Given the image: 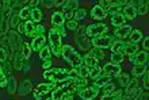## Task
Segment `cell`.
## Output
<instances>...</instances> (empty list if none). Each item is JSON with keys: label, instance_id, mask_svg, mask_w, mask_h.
I'll return each instance as SVG.
<instances>
[{"label": "cell", "instance_id": "cell-1", "mask_svg": "<svg viewBox=\"0 0 149 100\" xmlns=\"http://www.w3.org/2000/svg\"><path fill=\"white\" fill-rule=\"evenodd\" d=\"M61 57L65 60L67 62H69L72 65V68H77V66L83 65V58L71 46V45H65L63 46V54H61Z\"/></svg>", "mask_w": 149, "mask_h": 100}, {"label": "cell", "instance_id": "cell-2", "mask_svg": "<svg viewBox=\"0 0 149 100\" xmlns=\"http://www.w3.org/2000/svg\"><path fill=\"white\" fill-rule=\"evenodd\" d=\"M43 78H47L52 83H58L71 78L69 77V70L64 69V68H53V69L43 70Z\"/></svg>", "mask_w": 149, "mask_h": 100}, {"label": "cell", "instance_id": "cell-3", "mask_svg": "<svg viewBox=\"0 0 149 100\" xmlns=\"http://www.w3.org/2000/svg\"><path fill=\"white\" fill-rule=\"evenodd\" d=\"M86 30H87V26H80V24H79V27L74 30V33H76L74 41H76L77 46L81 50H87L88 47H90V43H91L90 41H88V37H87V34H86Z\"/></svg>", "mask_w": 149, "mask_h": 100}, {"label": "cell", "instance_id": "cell-4", "mask_svg": "<svg viewBox=\"0 0 149 100\" xmlns=\"http://www.w3.org/2000/svg\"><path fill=\"white\" fill-rule=\"evenodd\" d=\"M114 41H117L115 37L111 35H100V37H95L91 39V45L94 47H99V49H107L113 45Z\"/></svg>", "mask_w": 149, "mask_h": 100}, {"label": "cell", "instance_id": "cell-5", "mask_svg": "<svg viewBox=\"0 0 149 100\" xmlns=\"http://www.w3.org/2000/svg\"><path fill=\"white\" fill-rule=\"evenodd\" d=\"M109 31V26H106L104 23H96V24H90L87 26L86 34L87 37H91V38H95V37H100L104 33Z\"/></svg>", "mask_w": 149, "mask_h": 100}, {"label": "cell", "instance_id": "cell-6", "mask_svg": "<svg viewBox=\"0 0 149 100\" xmlns=\"http://www.w3.org/2000/svg\"><path fill=\"white\" fill-rule=\"evenodd\" d=\"M76 10H79V1L77 0H68L64 1L63 4V11H64V18L65 19H73V14Z\"/></svg>", "mask_w": 149, "mask_h": 100}, {"label": "cell", "instance_id": "cell-7", "mask_svg": "<svg viewBox=\"0 0 149 100\" xmlns=\"http://www.w3.org/2000/svg\"><path fill=\"white\" fill-rule=\"evenodd\" d=\"M129 61L132 62V64H134V66L146 65V61H148V53H146V51H137L136 54L130 56Z\"/></svg>", "mask_w": 149, "mask_h": 100}, {"label": "cell", "instance_id": "cell-8", "mask_svg": "<svg viewBox=\"0 0 149 100\" xmlns=\"http://www.w3.org/2000/svg\"><path fill=\"white\" fill-rule=\"evenodd\" d=\"M103 74H107L109 77H118L122 73V68L121 65H114V64H106L102 68Z\"/></svg>", "mask_w": 149, "mask_h": 100}, {"label": "cell", "instance_id": "cell-9", "mask_svg": "<svg viewBox=\"0 0 149 100\" xmlns=\"http://www.w3.org/2000/svg\"><path fill=\"white\" fill-rule=\"evenodd\" d=\"M132 31H133V27L130 26V24H123V26L117 27V28H115L114 35H115V38L117 39H123V38L130 37Z\"/></svg>", "mask_w": 149, "mask_h": 100}, {"label": "cell", "instance_id": "cell-10", "mask_svg": "<svg viewBox=\"0 0 149 100\" xmlns=\"http://www.w3.org/2000/svg\"><path fill=\"white\" fill-rule=\"evenodd\" d=\"M99 93V89L98 88H94V87H88V88H84L79 92V96L81 97L83 100H94L95 97L98 96Z\"/></svg>", "mask_w": 149, "mask_h": 100}, {"label": "cell", "instance_id": "cell-11", "mask_svg": "<svg viewBox=\"0 0 149 100\" xmlns=\"http://www.w3.org/2000/svg\"><path fill=\"white\" fill-rule=\"evenodd\" d=\"M129 6L136 8V12H137V15H145L146 12H148V1L146 0H142V1H127Z\"/></svg>", "mask_w": 149, "mask_h": 100}, {"label": "cell", "instance_id": "cell-12", "mask_svg": "<svg viewBox=\"0 0 149 100\" xmlns=\"http://www.w3.org/2000/svg\"><path fill=\"white\" fill-rule=\"evenodd\" d=\"M106 16H107V12L104 11L102 7H99L98 4L92 7V10H91V19H94V20H103Z\"/></svg>", "mask_w": 149, "mask_h": 100}, {"label": "cell", "instance_id": "cell-13", "mask_svg": "<svg viewBox=\"0 0 149 100\" xmlns=\"http://www.w3.org/2000/svg\"><path fill=\"white\" fill-rule=\"evenodd\" d=\"M46 45V37L45 35H41V37H37V38H33V42L30 45L31 47V51H41L43 49V46Z\"/></svg>", "mask_w": 149, "mask_h": 100}, {"label": "cell", "instance_id": "cell-14", "mask_svg": "<svg viewBox=\"0 0 149 100\" xmlns=\"http://www.w3.org/2000/svg\"><path fill=\"white\" fill-rule=\"evenodd\" d=\"M49 42H50L52 49H56V47L61 46V37L56 33L54 28H50V30H49Z\"/></svg>", "mask_w": 149, "mask_h": 100}, {"label": "cell", "instance_id": "cell-15", "mask_svg": "<svg viewBox=\"0 0 149 100\" xmlns=\"http://www.w3.org/2000/svg\"><path fill=\"white\" fill-rule=\"evenodd\" d=\"M33 91V84L30 80H23L22 81V84L19 85V88H18V91L16 92L19 93L20 96H26L27 93H30Z\"/></svg>", "mask_w": 149, "mask_h": 100}, {"label": "cell", "instance_id": "cell-16", "mask_svg": "<svg viewBox=\"0 0 149 100\" xmlns=\"http://www.w3.org/2000/svg\"><path fill=\"white\" fill-rule=\"evenodd\" d=\"M73 91H77L80 92L81 89H84L87 87V78H81V77H77V78H73L71 83Z\"/></svg>", "mask_w": 149, "mask_h": 100}, {"label": "cell", "instance_id": "cell-17", "mask_svg": "<svg viewBox=\"0 0 149 100\" xmlns=\"http://www.w3.org/2000/svg\"><path fill=\"white\" fill-rule=\"evenodd\" d=\"M125 46H126V42H123L122 39H117V41H114L113 42V45L110 46V49H111L113 53L123 54V51H125Z\"/></svg>", "mask_w": 149, "mask_h": 100}, {"label": "cell", "instance_id": "cell-18", "mask_svg": "<svg viewBox=\"0 0 149 100\" xmlns=\"http://www.w3.org/2000/svg\"><path fill=\"white\" fill-rule=\"evenodd\" d=\"M50 22L53 26H63L64 22H65V18H64V14L63 12H54L52 14V18H50Z\"/></svg>", "mask_w": 149, "mask_h": 100}, {"label": "cell", "instance_id": "cell-19", "mask_svg": "<svg viewBox=\"0 0 149 100\" xmlns=\"http://www.w3.org/2000/svg\"><path fill=\"white\" fill-rule=\"evenodd\" d=\"M6 89H7V92L10 95H12V93H15L18 91V84H16V80L14 76L7 77V87H6Z\"/></svg>", "mask_w": 149, "mask_h": 100}, {"label": "cell", "instance_id": "cell-20", "mask_svg": "<svg viewBox=\"0 0 149 100\" xmlns=\"http://www.w3.org/2000/svg\"><path fill=\"white\" fill-rule=\"evenodd\" d=\"M54 89V83H42V84H39L38 87H37L36 91H38L39 93H42V95H45V93H49L52 92Z\"/></svg>", "mask_w": 149, "mask_h": 100}, {"label": "cell", "instance_id": "cell-21", "mask_svg": "<svg viewBox=\"0 0 149 100\" xmlns=\"http://www.w3.org/2000/svg\"><path fill=\"white\" fill-rule=\"evenodd\" d=\"M123 16H125V19H129V20H134L136 19V16H137V12H136V8L132 7V6H125L123 8Z\"/></svg>", "mask_w": 149, "mask_h": 100}, {"label": "cell", "instance_id": "cell-22", "mask_svg": "<svg viewBox=\"0 0 149 100\" xmlns=\"http://www.w3.org/2000/svg\"><path fill=\"white\" fill-rule=\"evenodd\" d=\"M138 88V80L137 78H130L129 84L126 85V96H130V95H133L134 92H136V89Z\"/></svg>", "mask_w": 149, "mask_h": 100}, {"label": "cell", "instance_id": "cell-23", "mask_svg": "<svg viewBox=\"0 0 149 100\" xmlns=\"http://www.w3.org/2000/svg\"><path fill=\"white\" fill-rule=\"evenodd\" d=\"M125 20H126L125 16H123V14H121V12L111 16V24L115 26V28H117V27L123 26V24H125Z\"/></svg>", "mask_w": 149, "mask_h": 100}, {"label": "cell", "instance_id": "cell-24", "mask_svg": "<svg viewBox=\"0 0 149 100\" xmlns=\"http://www.w3.org/2000/svg\"><path fill=\"white\" fill-rule=\"evenodd\" d=\"M111 81V77H109L107 74H100V76L95 80V84H94V88H102L104 84H107V83H110Z\"/></svg>", "mask_w": 149, "mask_h": 100}, {"label": "cell", "instance_id": "cell-25", "mask_svg": "<svg viewBox=\"0 0 149 100\" xmlns=\"http://www.w3.org/2000/svg\"><path fill=\"white\" fill-rule=\"evenodd\" d=\"M83 62H84V66H87L88 69L94 68V66H98V60L94 57H91V56H88V54L83 58Z\"/></svg>", "mask_w": 149, "mask_h": 100}, {"label": "cell", "instance_id": "cell-26", "mask_svg": "<svg viewBox=\"0 0 149 100\" xmlns=\"http://www.w3.org/2000/svg\"><path fill=\"white\" fill-rule=\"evenodd\" d=\"M30 18H31V20L34 23H38V22L42 20L43 14L41 10H38V8H31V15H30Z\"/></svg>", "mask_w": 149, "mask_h": 100}, {"label": "cell", "instance_id": "cell-27", "mask_svg": "<svg viewBox=\"0 0 149 100\" xmlns=\"http://www.w3.org/2000/svg\"><path fill=\"white\" fill-rule=\"evenodd\" d=\"M122 97V91H114L111 93H107V95H103V97L100 100H121Z\"/></svg>", "mask_w": 149, "mask_h": 100}, {"label": "cell", "instance_id": "cell-28", "mask_svg": "<svg viewBox=\"0 0 149 100\" xmlns=\"http://www.w3.org/2000/svg\"><path fill=\"white\" fill-rule=\"evenodd\" d=\"M142 37H144V34H142L141 30H133L129 38H130V42L132 43H137L142 39Z\"/></svg>", "mask_w": 149, "mask_h": 100}, {"label": "cell", "instance_id": "cell-29", "mask_svg": "<svg viewBox=\"0 0 149 100\" xmlns=\"http://www.w3.org/2000/svg\"><path fill=\"white\" fill-rule=\"evenodd\" d=\"M138 51V46L137 43H132V42H127L125 46V51L123 53H126L127 56H133V54H136Z\"/></svg>", "mask_w": 149, "mask_h": 100}, {"label": "cell", "instance_id": "cell-30", "mask_svg": "<svg viewBox=\"0 0 149 100\" xmlns=\"http://www.w3.org/2000/svg\"><path fill=\"white\" fill-rule=\"evenodd\" d=\"M88 56H91V57L96 58V60H102V58H104V53H103V49H99V47H94V49L91 50L90 53H88Z\"/></svg>", "mask_w": 149, "mask_h": 100}, {"label": "cell", "instance_id": "cell-31", "mask_svg": "<svg viewBox=\"0 0 149 100\" xmlns=\"http://www.w3.org/2000/svg\"><path fill=\"white\" fill-rule=\"evenodd\" d=\"M45 34V26L43 24H36L34 26V30H33L31 38H37V37H41V35Z\"/></svg>", "mask_w": 149, "mask_h": 100}, {"label": "cell", "instance_id": "cell-32", "mask_svg": "<svg viewBox=\"0 0 149 100\" xmlns=\"http://www.w3.org/2000/svg\"><path fill=\"white\" fill-rule=\"evenodd\" d=\"M74 69H76V72H77V76L79 77H81V78H87V77H88L90 69H88L87 66L80 65V66H77V68H74Z\"/></svg>", "mask_w": 149, "mask_h": 100}, {"label": "cell", "instance_id": "cell-33", "mask_svg": "<svg viewBox=\"0 0 149 100\" xmlns=\"http://www.w3.org/2000/svg\"><path fill=\"white\" fill-rule=\"evenodd\" d=\"M103 73V70H102V68L100 66H94V68H91L90 69V73H88V77L90 78H98L100 74Z\"/></svg>", "mask_w": 149, "mask_h": 100}, {"label": "cell", "instance_id": "cell-34", "mask_svg": "<svg viewBox=\"0 0 149 100\" xmlns=\"http://www.w3.org/2000/svg\"><path fill=\"white\" fill-rule=\"evenodd\" d=\"M87 15V11L84 10V8H79V10H76L73 14V20H76V22H79V20L84 19Z\"/></svg>", "mask_w": 149, "mask_h": 100}, {"label": "cell", "instance_id": "cell-35", "mask_svg": "<svg viewBox=\"0 0 149 100\" xmlns=\"http://www.w3.org/2000/svg\"><path fill=\"white\" fill-rule=\"evenodd\" d=\"M146 65H141V66H134L133 68V76L134 77H141L142 74L146 72Z\"/></svg>", "mask_w": 149, "mask_h": 100}, {"label": "cell", "instance_id": "cell-36", "mask_svg": "<svg viewBox=\"0 0 149 100\" xmlns=\"http://www.w3.org/2000/svg\"><path fill=\"white\" fill-rule=\"evenodd\" d=\"M50 53H52V51H50V47L45 45V46H43V49L39 51V58H41L42 61H45V60H49V57H50Z\"/></svg>", "mask_w": 149, "mask_h": 100}, {"label": "cell", "instance_id": "cell-37", "mask_svg": "<svg viewBox=\"0 0 149 100\" xmlns=\"http://www.w3.org/2000/svg\"><path fill=\"white\" fill-rule=\"evenodd\" d=\"M122 62H123V54H118V53L111 54V64H114V65H121Z\"/></svg>", "mask_w": 149, "mask_h": 100}, {"label": "cell", "instance_id": "cell-38", "mask_svg": "<svg viewBox=\"0 0 149 100\" xmlns=\"http://www.w3.org/2000/svg\"><path fill=\"white\" fill-rule=\"evenodd\" d=\"M22 53H16L15 54V57H14V66H15V69H18V70H20L22 69Z\"/></svg>", "mask_w": 149, "mask_h": 100}, {"label": "cell", "instance_id": "cell-39", "mask_svg": "<svg viewBox=\"0 0 149 100\" xmlns=\"http://www.w3.org/2000/svg\"><path fill=\"white\" fill-rule=\"evenodd\" d=\"M118 81H119V84H121L122 87H126L130 81V76L127 73H121L118 76Z\"/></svg>", "mask_w": 149, "mask_h": 100}, {"label": "cell", "instance_id": "cell-40", "mask_svg": "<svg viewBox=\"0 0 149 100\" xmlns=\"http://www.w3.org/2000/svg\"><path fill=\"white\" fill-rule=\"evenodd\" d=\"M30 15H31V8L30 7H23L22 10H20L19 12V16H20V19L23 20V19H29L30 18Z\"/></svg>", "mask_w": 149, "mask_h": 100}, {"label": "cell", "instance_id": "cell-41", "mask_svg": "<svg viewBox=\"0 0 149 100\" xmlns=\"http://www.w3.org/2000/svg\"><path fill=\"white\" fill-rule=\"evenodd\" d=\"M22 56H23V58H26V60L31 56V47L26 42H23V46H22Z\"/></svg>", "mask_w": 149, "mask_h": 100}, {"label": "cell", "instance_id": "cell-42", "mask_svg": "<svg viewBox=\"0 0 149 100\" xmlns=\"http://www.w3.org/2000/svg\"><path fill=\"white\" fill-rule=\"evenodd\" d=\"M22 22L19 15H10V27H18V24Z\"/></svg>", "mask_w": 149, "mask_h": 100}, {"label": "cell", "instance_id": "cell-43", "mask_svg": "<svg viewBox=\"0 0 149 100\" xmlns=\"http://www.w3.org/2000/svg\"><path fill=\"white\" fill-rule=\"evenodd\" d=\"M34 22L33 20H27V22H24V28H26V35H29V37H31L33 34V30H34Z\"/></svg>", "mask_w": 149, "mask_h": 100}, {"label": "cell", "instance_id": "cell-44", "mask_svg": "<svg viewBox=\"0 0 149 100\" xmlns=\"http://www.w3.org/2000/svg\"><path fill=\"white\" fill-rule=\"evenodd\" d=\"M102 91H103V93H104V95H107V93H111V92H114V91H115V85L113 84V83H107V84H104L102 87Z\"/></svg>", "mask_w": 149, "mask_h": 100}, {"label": "cell", "instance_id": "cell-45", "mask_svg": "<svg viewBox=\"0 0 149 100\" xmlns=\"http://www.w3.org/2000/svg\"><path fill=\"white\" fill-rule=\"evenodd\" d=\"M113 4H114V1H113V0H100V1H99V4H98V6H99V7H102L103 10L106 11L107 8H110L111 6H113Z\"/></svg>", "mask_w": 149, "mask_h": 100}, {"label": "cell", "instance_id": "cell-46", "mask_svg": "<svg viewBox=\"0 0 149 100\" xmlns=\"http://www.w3.org/2000/svg\"><path fill=\"white\" fill-rule=\"evenodd\" d=\"M53 28H54L56 33H57V34H58L61 38H63V37H67V31H65V27H64V24H63V26H56V27H53Z\"/></svg>", "mask_w": 149, "mask_h": 100}, {"label": "cell", "instance_id": "cell-47", "mask_svg": "<svg viewBox=\"0 0 149 100\" xmlns=\"http://www.w3.org/2000/svg\"><path fill=\"white\" fill-rule=\"evenodd\" d=\"M67 27H68V28H69V30L74 31V30H76V28H77V27H79V22H76V20H73V19L68 20Z\"/></svg>", "mask_w": 149, "mask_h": 100}, {"label": "cell", "instance_id": "cell-48", "mask_svg": "<svg viewBox=\"0 0 149 100\" xmlns=\"http://www.w3.org/2000/svg\"><path fill=\"white\" fill-rule=\"evenodd\" d=\"M141 77H142V83H144V88L148 89L149 88V73H148V70H146Z\"/></svg>", "mask_w": 149, "mask_h": 100}, {"label": "cell", "instance_id": "cell-49", "mask_svg": "<svg viewBox=\"0 0 149 100\" xmlns=\"http://www.w3.org/2000/svg\"><path fill=\"white\" fill-rule=\"evenodd\" d=\"M50 51L52 53H54L56 57H61V54H63V45L58 46V47H56V49H52Z\"/></svg>", "mask_w": 149, "mask_h": 100}, {"label": "cell", "instance_id": "cell-50", "mask_svg": "<svg viewBox=\"0 0 149 100\" xmlns=\"http://www.w3.org/2000/svg\"><path fill=\"white\" fill-rule=\"evenodd\" d=\"M72 97H73V92H72V91H67V92L61 96L60 100H72Z\"/></svg>", "mask_w": 149, "mask_h": 100}, {"label": "cell", "instance_id": "cell-51", "mask_svg": "<svg viewBox=\"0 0 149 100\" xmlns=\"http://www.w3.org/2000/svg\"><path fill=\"white\" fill-rule=\"evenodd\" d=\"M42 68H43V70L50 69V68H52V60H50V58H49V60H45V61H43Z\"/></svg>", "mask_w": 149, "mask_h": 100}, {"label": "cell", "instance_id": "cell-52", "mask_svg": "<svg viewBox=\"0 0 149 100\" xmlns=\"http://www.w3.org/2000/svg\"><path fill=\"white\" fill-rule=\"evenodd\" d=\"M6 60H7V51L4 49H0V61L6 62Z\"/></svg>", "mask_w": 149, "mask_h": 100}, {"label": "cell", "instance_id": "cell-53", "mask_svg": "<svg viewBox=\"0 0 149 100\" xmlns=\"http://www.w3.org/2000/svg\"><path fill=\"white\" fill-rule=\"evenodd\" d=\"M18 33H20V34H26V28H24V22H20V23L18 24Z\"/></svg>", "mask_w": 149, "mask_h": 100}, {"label": "cell", "instance_id": "cell-54", "mask_svg": "<svg viewBox=\"0 0 149 100\" xmlns=\"http://www.w3.org/2000/svg\"><path fill=\"white\" fill-rule=\"evenodd\" d=\"M41 3H42L46 8H52L54 6V1H53V0H45V1H41Z\"/></svg>", "mask_w": 149, "mask_h": 100}, {"label": "cell", "instance_id": "cell-55", "mask_svg": "<svg viewBox=\"0 0 149 100\" xmlns=\"http://www.w3.org/2000/svg\"><path fill=\"white\" fill-rule=\"evenodd\" d=\"M33 96H34L36 100H42L43 99V95L42 93H39L38 91H33Z\"/></svg>", "mask_w": 149, "mask_h": 100}, {"label": "cell", "instance_id": "cell-56", "mask_svg": "<svg viewBox=\"0 0 149 100\" xmlns=\"http://www.w3.org/2000/svg\"><path fill=\"white\" fill-rule=\"evenodd\" d=\"M142 46H144V51H146V50L149 49V38L148 37H145V38H144V42H142Z\"/></svg>", "mask_w": 149, "mask_h": 100}, {"label": "cell", "instance_id": "cell-57", "mask_svg": "<svg viewBox=\"0 0 149 100\" xmlns=\"http://www.w3.org/2000/svg\"><path fill=\"white\" fill-rule=\"evenodd\" d=\"M41 3V1H39V0H33V1H30V6H29V7L30 8H37V6H38V4Z\"/></svg>", "mask_w": 149, "mask_h": 100}, {"label": "cell", "instance_id": "cell-58", "mask_svg": "<svg viewBox=\"0 0 149 100\" xmlns=\"http://www.w3.org/2000/svg\"><path fill=\"white\" fill-rule=\"evenodd\" d=\"M64 1H61V0H57V1H54V6L56 7H58V6H63Z\"/></svg>", "mask_w": 149, "mask_h": 100}, {"label": "cell", "instance_id": "cell-59", "mask_svg": "<svg viewBox=\"0 0 149 100\" xmlns=\"http://www.w3.org/2000/svg\"><path fill=\"white\" fill-rule=\"evenodd\" d=\"M46 100H53V99H52V97H50V99H46Z\"/></svg>", "mask_w": 149, "mask_h": 100}]
</instances>
